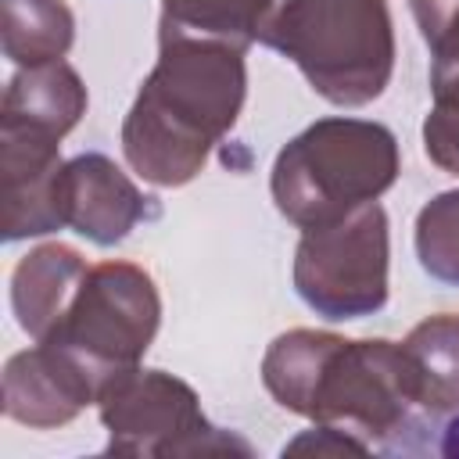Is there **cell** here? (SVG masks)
I'll list each match as a JSON object with an SVG mask.
<instances>
[{"label":"cell","instance_id":"cell-1","mask_svg":"<svg viewBox=\"0 0 459 459\" xmlns=\"http://www.w3.org/2000/svg\"><path fill=\"white\" fill-rule=\"evenodd\" d=\"M262 384L287 412L333 427L366 452H416L430 430L412 362L402 344L384 337L348 341L330 330H287L262 359Z\"/></svg>","mask_w":459,"mask_h":459},{"label":"cell","instance_id":"cell-2","mask_svg":"<svg viewBox=\"0 0 459 459\" xmlns=\"http://www.w3.org/2000/svg\"><path fill=\"white\" fill-rule=\"evenodd\" d=\"M244 97V50L158 25V61L122 122L129 169L154 186L190 183L237 126Z\"/></svg>","mask_w":459,"mask_h":459},{"label":"cell","instance_id":"cell-3","mask_svg":"<svg viewBox=\"0 0 459 459\" xmlns=\"http://www.w3.org/2000/svg\"><path fill=\"white\" fill-rule=\"evenodd\" d=\"M398 172V140L387 126L330 115L287 140L273 161L269 190L287 222L316 230L377 201Z\"/></svg>","mask_w":459,"mask_h":459},{"label":"cell","instance_id":"cell-4","mask_svg":"<svg viewBox=\"0 0 459 459\" xmlns=\"http://www.w3.org/2000/svg\"><path fill=\"white\" fill-rule=\"evenodd\" d=\"M262 43L301 68L308 86L337 104H373L394 72L387 0H283Z\"/></svg>","mask_w":459,"mask_h":459},{"label":"cell","instance_id":"cell-5","mask_svg":"<svg viewBox=\"0 0 459 459\" xmlns=\"http://www.w3.org/2000/svg\"><path fill=\"white\" fill-rule=\"evenodd\" d=\"M158 323L161 298L151 273L133 262H100L90 265L68 312L43 341L65 348L104 391L111 377L140 366Z\"/></svg>","mask_w":459,"mask_h":459},{"label":"cell","instance_id":"cell-6","mask_svg":"<svg viewBox=\"0 0 459 459\" xmlns=\"http://www.w3.org/2000/svg\"><path fill=\"white\" fill-rule=\"evenodd\" d=\"M100 423L108 430V455H208V452H240L251 455L247 441L226 434L201 412L197 391L165 373L133 366L111 377L97 398Z\"/></svg>","mask_w":459,"mask_h":459},{"label":"cell","instance_id":"cell-7","mask_svg":"<svg viewBox=\"0 0 459 459\" xmlns=\"http://www.w3.org/2000/svg\"><path fill=\"white\" fill-rule=\"evenodd\" d=\"M387 212L369 201L351 215L301 230L294 290L323 319H362L387 305Z\"/></svg>","mask_w":459,"mask_h":459},{"label":"cell","instance_id":"cell-8","mask_svg":"<svg viewBox=\"0 0 459 459\" xmlns=\"http://www.w3.org/2000/svg\"><path fill=\"white\" fill-rule=\"evenodd\" d=\"M61 140L0 126V179H4V240L43 237L65 226L61 208Z\"/></svg>","mask_w":459,"mask_h":459},{"label":"cell","instance_id":"cell-9","mask_svg":"<svg viewBox=\"0 0 459 459\" xmlns=\"http://www.w3.org/2000/svg\"><path fill=\"white\" fill-rule=\"evenodd\" d=\"M61 208L65 226L79 237L115 247L140 222L158 219V201L147 197L108 154L86 151L61 169Z\"/></svg>","mask_w":459,"mask_h":459},{"label":"cell","instance_id":"cell-10","mask_svg":"<svg viewBox=\"0 0 459 459\" xmlns=\"http://www.w3.org/2000/svg\"><path fill=\"white\" fill-rule=\"evenodd\" d=\"M100 384L65 348L36 341L4 366V412L25 427H65L86 405H97Z\"/></svg>","mask_w":459,"mask_h":459},{"label":"cell","instance_id":"cell-11","mask_svg":"<svg viewBox=\"0 0 459 459\" xmlns=\"http://www.w3.org/2000/svg\"><path fill=\"white\" fill-rule=\"evenodd\" d=\"M86 273H90L86 258L68 244L32 247L11 273V308L18 316V326L32 341L50 337L61 316L68 312Z\"/></svg>","mask_w":459,"mask_h":459},{"label":"cell","instance_id":"cell-12","mask_svg":"<svg viewBox=\"0 0 459 459\" xmlns=\"http://www.w3.org/2000/svg\"><path fill=\"white\" fill-rule=\"evenodd\" d=\"M82 115H86V86L79 72L65 61H47V65L18 68L11 75L4 90L0 126L61 140L79 126Z\"/></svg>","mask_w":459,"mask_h":459},{"label":"cell","instance_id":"cell-13","mask_svg":"<svg viewBox=\"0 0 459 459\" xmlns=\"http://www.w3.org/2000/svg\"><path fill=\"white\" fill-rule=\"evenodd\" d=\"M402 348L412 362L420 409L430 420L459 412V316H427L409 330Z\"/></svg>","mask_w":459,"mask_h":459},{"label":"cell","instance_id":"cell-14","mask_svg":"<svg viewBox=\"0 0 459 459\" xmlns=\"http://www.w3.org/2000/svg\"><path fill=\"white\" fill-rule=\"evenodd\" d=\"M430 47V111L423 118V151L441 169L459 176V14Z\"/></svg>","mask_w":459,"mask_h":459},{"label":"cell","instance_id":"cell-15","mask_svg":"<svg viewBox=\"0 0 459 459\" xmlns=\"http://www.w3.org/2000/svg\"><path fill=\"white\" fill-rule=\"evenodd\" d=\"M280 4L283 0H161L158 25L247 50L251 43H262Z\"/></svg>","mask_w":459,"mask_h":459},{"label":"cell","instance_id":"cell-16","mask_svg":"<svg viewBox=\"0 0 459 459\" xmlns=\"http://www.w3.org/2000/svg\"><path fill=\"white\" fill-rule=\"evenodd\" d=\"M75 39L65 0H4V54L18 68L61 61Z\"/></svg>","mask_w":459,"mask_h":459},{"label":"cell","instance_id":"cell-17","mask_svg":"<svg viewBox=\"0 0 459 459\" xmlns=\"http://www.w3.org/2000/svg\"><path fill=\"white\" fill-rule=\"evenodd\" d=\"M416 258L423 273L459 287V190H445L420 208Z\"/></svg>","mask_w":459,"mask_h":459},{"label":"cell","instance_id":"cell-18","mask_svg":"<svg viewBox=\"0 0 459 459\" xmlns=\"http://www.w3.org/2000/svg\"><path fill=\"white\" fill-rule=\"evenodd\" d=\"M409 11L416 18L423 43H434L441 36V29L459 14V0H409Z\"/></svg>","mask_w":459,"mask_h":459},{"label":"cell","instance_id":"cell-19","mask_svg":"<svg viewBox=\"0 0 459 459\" xmlns=\"http://www.w3.org/2000/svg\"><path fill=\"white\" fill-rule=\"evenodd\" d=\"M445 455H459V420H452L445 427V445H441Z\"/></svg>","mask_w":459,"mask_h":459}]
</instances>
